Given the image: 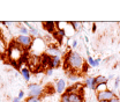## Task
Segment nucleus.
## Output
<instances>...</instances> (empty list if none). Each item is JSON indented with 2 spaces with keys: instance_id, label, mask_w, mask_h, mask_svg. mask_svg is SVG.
Listing matches in <instances>:
<instances>
[{
  "instance_id": "obj_8",
  "label": "nucleus",
  "mask_w": 120,
  "mask_h": 102,
  "mask_svg": "<svg viewBox=\"0 0 120 102\" xmlns=\"http://www.w3.org/2000/svg\"><path fill=\"white\" fill-rule=\"evenodd\" d=\"M23 24L29 27V35L32 37V38H39V37H41V30L38 29L37 27H35L32 23H30V22H24Z\"/></svg>"
},
{
  "instance_id": "obj_6",
  "label": "nucleus",
  "mask_w": 120,
  "mask_h": 102,
  "mask_svg": "<svg viewBox=\"0 0 120 102\" xmlns=\"http://www.w3.org/2000/svg\"><path fill=\"white\" fill-rule=\"evenodd\" d=\"M114 98H117L116 92L113 89H106L104 92L97 93V100L98 101H111Z\"/></svg>"
},
{
  "instance_id": "obj_23",
  "label": "nucleus",
  "mask_w": 120,
  "mask_h": 102,
  "mask_svg": "<svg viewBox=\"0 0 120 102\" xmlns=\"http://www.w3.org/2000/svg\"><path fill=\"white\" fill-rule=\"evenodd\" d=\"M52 74H53V69H50V67L46 69V75L50 77V75H52Z\"/></svg>"
},
{
  "instance_id": "obj_19",
  "label": "nucleus",
  "mask_w": 120,
  "mask_h": 102,
  "mask_svg": "<svg viewBox=\"0 0 120 102\" xmlns=\"http://www.w3.org/2000/svg\"><path fill=\"white\" fill-rule=\"evenodd\" d=\"M24 102H42V99L41 98H32V96H28Z\"/></svg>"
},
{
  "instance_id": "obj_12",
  "label": "nucleus",
  "mask_w": 120,
  "mask_h": 102,
  "mask_svg": "<svg viewBox=\"0 0 120 102\" xmlns=\"http://www.w3.org/2000/svg\"><path fill=\"white\" fill-rule=\"evenodd\" d=\"M84 86L90 90H96V82H95V77H88L84 80Z\"/></svg>"
},
{
  "instance_id": "obj_10",
  "label": "nucleus",
  "mask_w": 120,
  "mask_h": 102,
  "mask_svg": "<svg viewBox=\"0 0 120 102\" xmlns=\"http://www.w3.org/2000/svg\"><path fill=\"white\" fill-rule=\"evenodd\" d=\"M68 102H83V92L68 94Z\"/></svg>"
},
{
  "instance_id": "obj_21",
  "label": "nucleus",
  "mask_w": 120,
  "mask_h": 102,
  "mask_svg": "<svg viewBox=\"0 0 120 102\" xmlns=\"http://www.w3.org/2000/svg\"><path fill=\"white\" fill-rule=\"evenodd\" d=\"M119 85H120V77H117V78L114 79V81H113V87L116 88V89H118V88H119Z\"/></svg>"
},
{
  "instance_id": "obj_9",
  "label": "nucleus",
  "mask_w": 120,
  "mask_h": 102,
  "mask_svg": "<svg viewBox=\"0 0 120 102\" xmlns=\"http://www.w3.org/2000/svg\"><path fill=\"white\" fill-rule=\"evenodd\" d=\"M66 89H67V82L64 79H59V80L56 81V92L58 94L62 95L66 92Z\"/></svg>"
},
{
  "instance_id": "obj_18",
  "label": "nucleus",
  "mask_w": 120,
  "mask_h": 102,
  "mask_svg": "<svg viewBox=\"0 0 120 102\" xmlns=\"http://www.w3.org/2000/svg\"><path fill=\"white\" fill-rule=\"evenodd\" d=\"M106 89H109V88H107V84H102V85H98V86L96 87V92H97V93H101V92H104Z\"/></svg>"
},
{
  "instance_id": "obj_20",
  "label": "nucleus",
  "mask_w": 120,
  "mask_h": 102,
  "mask_svg": "<svg viewBox=\"0 0 120 102\" xmlns=\"http://www.w3.org/2000/svg\"><path fill=\"white\" fill-rule=\"evenodd\" d=\"M60 102H68V93H64L61 96H60Z\"/></svg>"
},
{
  "instance_id": "obj_3",
  "label": "nucleus",
  "mask_w": 120,
  "mask_h": 102,
  "mask_svg": "<svg viewBox=\"0 0 120 102\" xmlns=\"http://www.w3.org/2000/svg\"><path fill=\"white\" fill-rule=\"evenodd\" d=\"M45 93L44 87L39 84H29L28 85V96L32 98H41Z\"/></svg>"
},
{
  "instance_id": "obj_14",
  "label": "nucleus",
  "mask_w": 120,
  "mask_h": 102,
  "mask_svg": "<svg viewBox=\"0 0 120 102\" xmlns=\"http://www.w3.org/2000/svg\"><path fill=\"white\" fill-rule=\"evenodd\" d=\"M68 24H69V26H72V27H73V29H74L76 33H81V31L83 30V23H82V22H77V21H71Z\"/></svg>"
},
{
  "instance_id": "obj_31",
  "label": "nucleus",
  "mask_w": 120,
  "mask_h": 102,
  "mask_svg": "<svg viewBox=\"0 0 120 102\" xmlns=\"http://www.w3.org/2000/svg\"><path fill=\"white\" fill-rule=\"evenodd\" d=\"M98 102H109V101H98Z\"/></svg>"
},
{
  "instance_id": "obj_7",
  "label": "nucleus",
  "mask_w": 120,
  "mask_h": 102,
  "mask_svg": "<svg viewBox=\"0 0 120 102\" xmlns=\"http://www.w3.org/2000/svg\"><path fill=\"white\" fill-rule=\"evenodd\" d=\"M42 26L44 27V29L49 33V34H54L57 30H58V22H51V21H45L42 23Z\"/></svg>"
},
{
  "instance_id": "obj_11",
  "label": "nucleus",
  "mask_w": 120,
  "mask_h": 102,
  "mask_svg": "<svg viewBox=\"0 0 120 102\" xmlns=\"http://www.w3.org/2000/svg\"><path fill=\"white\" fill-rule=\"evenodd\" d=\"M61 65V58L56 56V57H50V61H49V67L50 69H57Z\"/></svg>"
},
{
  "instance_id": "obj_15",
  "label": "nucleus",
  "mask_w": 120,
  "mask_h": 102,
  "mask_svg": "<svg viewBox=\"0 0 120 102\" xmlns=\"http://www.w3.org/2000/svg\"><path fill=\"white\" fill-rule=\"evenodd\" d=\"M95 82H96V87H97L98 85H102V84H107V82H109V80H107V78H106L105 75L99 74V75L95 77Z\"/></svg>"
},
{
  "instance_id": "obj_25",
  "label": "nucleus",
  "mask_w": 120,
  "mask_h": 102,
  "mask_svg": "<svg viewBox=\"0 0 120 102\" xmlns=\"http://www.w3.org/2000/svg\"><path fill=\"white\" fill-rule=\"evenodd\" d=\"M77 46H79V42H77L76 40H74V41H73V43H72V48L75 49V48H77Z\"/></svg>"
},
{
  "instance_id": "obj_5",
  "label": "nucleus",
  "mask_w": 120,
  "mask_h": 102,
  "mask_svg": "<svg viewBox=\"0 0 120 102\" xmlns=\"http://www.w3.org/2000/svg\"><path fill=\"white\" fill-rule=\"evenodd\" d=\"M15 41H16V43L19 44L21 48H23L26 50V49H30L31 48L34 38L30 35H17Z\"/></svg>"
},
{
  "instance_id": "obj_29",
  "label": "nucleus",
  "mask_w": 120,
  "mask_h": 102,
  "mask_svg": "<svg viewBox=\"0 0 120 102\" xmlns=\"http://www.w3.org/2000/svg\"><path fill=\"white\" fill-rule=\"evenodd\" d=\"M13 102H22V101H21V100L16 96V98H14V99H13Z\"/></svg>"
},
{
  "instance_id": "obj_28",
  "label": "nucleus",
  "mask_w": 120,
  "mask_h": 102,
  "mask_svg": "<svg viewBox=\"0 0 120 102\" xmlns=\"http://www.w3.org/2000/svg\"><path fill=\"white\" fill-rule=\"evenodd\" d=\"M114 78V75L113 74H109V77H107V80H112Z\"/></svg>"
},
{
  "instance_id": "obj_22",
  "label": "nucleus",
  "mask_w": 120,
  "mask_h": 102,
  "mask_svg": "<svg viewBox=\"0 0 120 102\" xmlns=\"http://www.w3.org/2000/svg\"><path fill=\"white\" fill-rule=\"evenodd\" d=\"M24 95H26V93L23 92V89H21V90L19 92V95H17V98H19L20 100H22V99L24 98Z\"/></svg>"
},
{
  "instance_id": "obj_30",
  "label": "nucleus",
  "mask_w": 120,
  "mask_h": 102,
  "mask_svg": "<svg viewBox=\"0 0 120 102\" xmlns=\"http://www.w3.org/2000/svg\"><path fill=\"white\" fill-rule=\"evenodd\" d=\"M118 95H119V96H120V89H119V92H118Z\"/></svg>"
},
{
  "instance_id": "obj_4",
  "label": "nucleus",
  "mask_w": 120,
  "mask_h": 102,
  "mask_svg": "<svg viewBox=\"0 0 120 102\" xmlns=\"http://www.w3.org/2000/svg\"><path fill=\"white\" fill-rule=\"evenodd\" d=\"M45 53L50 57H61L65 55V51L59 46V44H47V48H46V51Z\"/></svg>"
},
{
  "instance_id": "obj_32",
  "label": "nucleus",
  "mask_w": 120,
  "mask_h": 102,
  "mask_svg": "<svg viewBox=\"0 0 120 102\" xmlns=\"http://www.w3.org/2000/svg\"><path fill=\"white\" fill-rule=\"evenodd\" d=\"M22 102H24V101H22Z\"/></svg>"
},
{
  "instance_id": "obj_13",
  "label": "nucleus",
  "mask_w": 120,
  "mask_h": 102,
  "mask_svg": "<svg viewBox=\"0 0 120 102\" xmlns=\"http://www.w3.org/2000/svg\"><path fill=\"white\" fill-rule=\"evenodd\" d=\"M20 73H21L23 80H24L26 82H29L30 79H31V71H30L29 69H28V67H21V69H20Z\"/></svg>"
},
{
  "instance_id": "obj_16",
  "label": "nucleus",
  "mask_w": 120,
  "mask_h": 102,
  "mask_svg": "<svg viewBox=\"0 0 120 102\" xmlns=\"http://www.w3.org/2000/svg\"><path fill=\"white\" fill-rule=\"evenodd\" d=\"M19 35H29V28L24 27V24L19 27Z\"/></svg>"
},
{
  "instance_id": "obj_17",
  "label": "nucleus",
  "mask_w": 120,
  "mask_h": 102,
  "mask_svg": "<svg viewBox=\"0 0 120 102\" xmlns=\"http://www.w3.org/2000/svg\"><path fill=\"white\" fill-rule=\"evenodd\" d=\"M87 64L90 67H96V63H95V58H92L91 56L87 57Z\"/></svg>"
},
{
  "instance_id": "obj_27",
  "label": "nucleus",
  "mask_w": 120,
  "mask_h": 102,
  "mask_svg": "<svg viewBox=\"0 0 120 102\" xmlns=\"http://www.w3.org/2000/svg\"><path fill=\"white\" fill-rule=\"evenodd\" d=\"M96 29H97V27H96V23H94V24H92V33H96Z\"/></svg>"
},
{
  "instance_id": "obj_26",
  "label": "nucleus",
  "mask_w": 120,
  "mask_h": 102,
  "mask_svg": "<svg viewBox=\"0 0 120 102\" xmlns=\"http://www.w3.org/2000/svg\"><path fill=\"white\" fill-rule=\"evenodd\" d=\"M109 102H120V99L117 96V98H114L113 100H111V101H109Z\"/></svg>"
},
{
  "instance_id": "obj_1",
  "label": "nucleus",
  "mask_w": 120,
  "mask_h": 102,
  "mask_svg": "<svg viewBox=\"0 0 120 102\" xmlns=\"http://www.w3.org/2000/svg\"><path fill=\"white\" fill-rule=\"evenodd\" d=\"M65 69L72 72H81L86 70V60L81 53L76 51H69L65 55Z\"/></svg>"
},
{
  "instance_id": "obj_2",
  "label": "nucleus",
  "mask_w": 120,
  "mask_h": 102,
  "mask_svg": "<svg viewBox=\"0 0 120 102\" xmlns=\"http://www.w3.org/2000/svg\"><path fill=\"white\" fill-rule=\"evenodd\" d=\"M23 51H24V49L23 48H21L19 44L16 43V41L14 42H12L11 45H9V48H8V51H7V53H8V57L9 59L12 60V63L13 64H17V61L20 60H22V57H23Z\"/></svg>"
},
{
  "instance_id": "obj_24",
  "label": "nucleus",
  "mask_w": 120,
  "mask_h": 102,
  "mask_svg": "<svg viewBox=\"0 0 120 102\" xmlns=\"http://www.w3.org/2000/svg\"><path fill=\"white\" fill-rule=\"evenodd\" d=\"M101 61H102V59L99 58V57H98V58H95V63H96V67H98V66L101 65Z\"/></svg>"
}]
</instances>
